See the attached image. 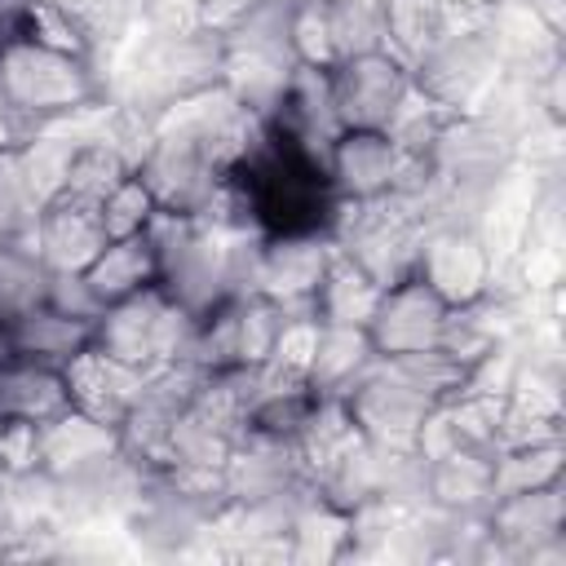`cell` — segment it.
<instances>
[{
  "mask_svg": "<svg viewBox=\"0 0 566 566\" xmlns=\"http://www.w3.org/2000/svg\"><path fill=\"white\" fill-rule=\"evenodd\" d=\"M102 97L106 84L93 57L53 49L35 35H13L0 44V111L18 124V133L97 111Z\"/></svg>",
  "mask_w": 566,
  "mask_h": 566,
  "instance_id": "6da1fadb",
  "label": "cell"
},
{
  "mask_svg": "<svg viewBox=\"0 0 566 566\" xmlns=\"http://www.w3.org/2000/svg\"><path fill=\"white\" fill-rule=\"evenodd\" d=\"M124 80H128V97L115 106L159 119L164 111H172L226 80V35L203 31V27L172 31V35L146 31Z\"/></svg>",
  "mask_w": 566,
  "mask_h": 566,
  "instance_id": "7a4b0ae2",
  "label": "cell"
},
{
  "mask_svg": "<svg viewBox=\"0 0 566 566\" xmlns=\"http://www.w3.org/2000/svg\"><path fill=\"white\" fill-rule=\"evenodd\" d=\"M195 314L181 310L159 283L137 292V296H124L115 305H106L93 323V345L137 371H155L164 363H177L186 358L190 349V336H195Z\"/></svg>",
  "mask_w": 566,
  "mask_h": 566,
  "instance_id": "3957f363",
  "label": "cell"
},
{
  "mask_svg": "<svg viewBox=\"0 0 566 566\" xmlns=\"http://www.w3.org/2000/svg\"><path fill=\"white\" fill-rule=\"evenodd\" d=\"M500 75H504V53L486 18H469L411 66V88L424 102H433L442 115H469L486 102Z\"/></svg>",
  "mask_w": 566,
  "mask_h": 566,
  "instance_id": "277c9868",
  "label": "cell"
},
{
  "mask_svg": "<svg viewBox=\"0 0 566 566\" xmlns=\"http://www.w3.org/2000/svg\"><path fill=\"white\" fill-rule=\"evenodd\" d=\"M420 234L424 226H416L407 212H398L389 199L380 203H358V208H340L336 226H332V243L358 265L367 270L380 287L416 274V252H420Z\"/></svg>",
  "mask_w": 566,
  "mask_h": 566,
  "instance_id": "5b68a950",
  "label": "cell"
},
{
  "mask_svg": "<svg viewBox=\"0 0 566 566\" xmlns=\"http://www.w3.org/2000/svg\"><path fill=\"white\" fill-rule=\"evenodd\" d=\"M332 106L340 128H389L411 97V66L389 49H363L327 66Z\"/></svg>",
  "mask_w": 566,
  "mask_h": 566,
  "instance_id": "8992f818",
  "label": "cell"
},
{
  "mask_svg": "<svg viewBox=\"0 0 566 566\" xmlns=\"http://www.w3.org/2000/svg\"><path fill=\"white\" fill-rule=\"evenodd\" d=\"M416 279H424L451 310H469L491 292L495 261L469 221H438L420 234Z\"/></svg>",
  "mask_w": 566,
  "mask_h": 566,
  "instance_id": "52a82bcc",
  "label": "cell"
},
{
  "mask_svg": "<svg viewBox=\"0 0 566 566\" xmlns=\"http://www.w3.org/2000/svg\"><path fill=\"white\" fill-rule=\"evenodd\" d=\"M451 323V305L416 274L380 287L376 310L367 318V340L376 349V358H402V354H420L442 345V332Z\"/></svg>",
  "mask_w": 566,
  "mask_h": 566,
  "instance_id": "ba28073f",
  "label": "cell"
},
{
  "mask_svg": "<svg viewBox=\"0 0 566 566\" xmlns=\"http://www.w3.org/2000/svg\"><path fill=\"white\" fill-rule=\"evenodd\" d=\"M455 190H486L517 164V142L491 124L486 115H447L429 155H424Z\"/></svg>",
  "mask_w": 566,
  "mask_h": 566,
  "instance_id": "9c48e42d",
  "label": "cell"
},
{
  "mask_svg": "<svg viewBox=\"0 0 566 566\" xmlns=\"http://www.w3.org/2000/svg\"><path fill=\"white\" fill-rule=\"evenodd\" d=\"M407 155L385 128H340L323 155V172L340 208L380 203L402 177Z\"/></svg>",
  "mask_w": 566,
  "mask_h": 566,
  "instance_id": "30bf717a",
  "label": "cell"
},
{
  "mask_svg": "<svg viewBox=\"0 0 566 566\" xmlns=\"http://www.w3.org/2000/svg\"><path fill=\"white\" fill-rule=\"evenodd\" d=\"M332 252L336 243L327 234H261L252 248L248 292H265L287 314H310V292Z\"/></svg>",
  "mask_w": 566,
  "mask_h": 566,
  "instance_id": "8fae6325",
  "label": "cell"
},
{
  "mask_svg": "<svg viewBox=\"0 0 566 566\" xmlns=\"http://www.w3.org/2000/svg\"><path fill=\"white\" fill-rule=\"evenodd\" d=\"M482 526H486V539H491L495 557L526 562L531 548L566 535V482L495 495L482 513Z\"/></svg>",
  "mask_w": 566,
  "mask_h": 566,
  "instance_id": "7c38bea8",
  "label": "cell"
},
{
  "mask_svg": "<svg viewBox=\"0 0 566 566\" xmlns=\"http://www.w3.org/2000/svg\"><path fill=\"white\" fill-rule=\"evenodd\" d=\"M340 402H345L358 438H367V442H411L416 429L424 424V416L438 407L424 394H416L402 376H394L380 358L363 380H354L340 394Z\"/></svg>",
  "mask_w": 566,
  "mask_h": 566,
  "instance_id": "4fadbf2b",
  "label": "cell"
},
{
  "mask_svg": "<svg viewBox=\"0 0 566 566\" xmlns=\"http://www.w3.org/2000/svg\"><path fill=\"white\" fill-rule=\"evenodd\" d=\"M27 234L53 274H84L88 261L106 248V226H102L97 203L62 195V190L35 208Z\"/></svg>",
  "mask_w": 566,
  "mask_h": 566,
  "instance_id": "5bb4252c",
  "label": "cell"
},
{
  "mask_svg": "<svg viewBox=\"0 0 566 566\" xmlns=\"http://www.w3.org/2000/svg\"><path fill=\"white\" fill-rule=\"evenodd\" d=\"M221 473H226L230 504H252V500H270V495H287V491L310 486V473L296 455V442L261 438L252 429H243L234 438Z\"/></svg>",
  "mask_w": 566,
  "mask_h": 566,
  "instance_id": "9a60e30c",
  "label": "cell"
},
{
  "mask_svg": "<svg viewBox=\"0 0 566 566\" xmlns=\"http://www.w3.org/2000/svg\"><path fill=\"white\" fill-rule=\"evenodd\" d=\"M66 371V394H71V407L102 420V424H115L133 411V402L142 398V385H146V371L102 354L97 345L80 349L71 363H62Z\"/></svg>",
  "mask_w": 566,
  "mask_h": 566,
  "instance_id": "2e32d148",
  "label": "cell"
},
{
  "mask_svg": "<svg viewBox=\"0 0 566 566\" xmlns=\"http://www.w3.org/2000/svg\"><path fill=\"white\" fill-rule=\"evenodd\" d=\"M265 124L279 128L283 137L301 142L305 150L327 155L332 137L340 133L336 106H332V80H327V71L296 62L292 75H287V84H283V93H279V102H274V111L265 115Z\"/></svg>",
  "mask_w": 566,
  "mask_h": 566,
  "instance_id": "e0dca14e",
  "label": "cell"
},
{
  "mask_svg": "<svg viewBox=\"0 0 566 566\" xmlns=\"http://www.w3.org/2000/svg\"><path fill=\"white\" fill-rule=\"evenodd\" d=\"M71 411L66 371L27 354H0V424H49Z\"/></svg>",
  "mask_w": 566,
  "mask_h": 566,
  "instance_id": "ac0fdd59",
  "label": "cell"
},
{
  "mask_svg": "<svg viewBox=\"0 0 566 566\" xmlns=\"http://www.w3.org/2000/svg\"><path fill=\"white\" fill-rule=\"evenodd\" d=\"M491 460L495 451L473 447V442H455L451 451L424 460V504L455 513V517H482L486 504L495 500Z\"/></svg>",
  "mask_w": 566,
  "mask_h": 566,
  "instance_id": "d6986e66",
  "label": "cell"
},
{
  "mask_svg": "<svg viewBox=\"0 0 566 566\" xmlns=\"http://www.w3.org/2000/svg\"><path fill=\"white\" fill-rule=\"evenodd\" d=\"M111 455H119V429L102 424V420H93L75 407L35 429V469H44L53 478L97 469Z\"/></svg>",
  "mask_w": 566,
  "mask_h": 566,
  "instance_id": "ffe728a7",
  "label": "cell"
},
{
  "mask_svg": "<svg viewBox=\"0 0 566 566\" xmlns=\"http://www.w3.org/2000/svg\"><path fill=\"white\" fill-rule=\"evenodd\" d=\"M376 13H380V49H389L407 66H416L442 35L469 22V13L451 9L447 0H380Z\"/></svg>",
  "mask_w": 566,
  "mask_h": 566,
  "instance_id": "44dd1931",
  "label": "cell"
},
{
  "mask_svg": "<svg viewBox=\"0 0 566 566\" xmlns=\"http://www.w3.org/2000/svg\"><path fill=\"white\" fill-rule=\"evenodd\" d=\"M88 292L97 305H115L124 296H137L159 283V248L150 234H128V239H106V248L88 261L84 270Z\"/></svg>",
  "mask_w": 566,
  "mask_h": 566,
  "instance_id": "7402d4cb",
  "label": "cell"
},
{
  "mask_svg": "<svg viewBox=\"0 0 566 566\" xmlns=\"http://www.w3.org/2000/svg\"><path fill=\"white\" fill-rule=\"evenodd\" d=\"M376 367V349L367 340L363 327H336V323H318L314 332V349L305 358V380L323 394V398H340L354 380H363Z\"/></svg>",
  "mask_w": 566,
  "mask_h": 566,
  "instance_id": "603a6c76",
  "label": "cell"
},
{
  "mask_svg": "<svg viewBox=\"0 0 566 566\" xmlns=\"http://www.w3.org/2000/svg\"><path fill=\"white\" fill-rule=\"evenodd\" d=\"M376 296H380V283L336 248L327 270L318 274L314 292H310V318L314 323H336V327H367V318L376 310Z\"/></svg>",
  "mask_w": 566,
  "mask_h": 566,
  "instance_id": "cb8c5ba5",
  "label": "cell"
},
{
  "mask_svg": "<svg viewBox=\"0 0 566 566\" xmlns=\"http://www.w3.org/2000/svg\"><path fill=\"white\" fill-rule=\"evenodd\" d=\"M124 177H133V155H128L111 133H106V119H102V133L84 137V142L71 150L62 195H75V199L102 203V199H106Z\"/></svg>",
  "mask_w": 566,
  "mask_h": 566,
  "instance_id": "d4e9b609",
  "label": "cell"
},
{
  "mask_svg": "<svg viewBox=\"0 0 566 566\" xmlns=\"http://www.w3.org/2000/svg\"><path fill=\"white\" fill-rule=\"evenodd\" d=\"M53 270L35 252L31 234H13L0 243V323L18 318L31 305H44Z\"/></svg>",
  "mask_w": 566,
  "mask_h": 566,
  "instance_id": "484cf974",
  "label": "cell"
},
{
  "mask_svg": "<svg viewBox=\"0 0 566 566\" xmlns=\"http://www.w3.org/2000/svg\"><path fill=\"white\" fill-rule=\"evenodd\" d=\"M562 478H566V447H562V438H539V442L504 447L491 460V486H495V495L548 486V482H562Z\"/></svg>",
  "mask_w": 566,
  "mask_h": 566,
  "instance_id": "4316f807",
  "label": "cell"
},
{
  "mask_svg": "<svg viewBox=\"0 0 566 566\" xmlns=\"http://www.w3.org/2000/svg\"><path fill=\"white\" fill-rule=\"evenodd\" d=\"M97 212H102L106 239H128V234H146L159 208H155L150 190L137 181V172H133V177H124V181L97 203Z\"/></svg>",
  "mask_w": 566,
  "mask_h": 566,
  "instance_id": "83f0119b",
  "label": "cell"
},
{
  "mask_svg": "<svg viewBox=\"0 0 566 566\" xmlns=\"http://www.w3.org/2000/svg\"><path fill=\"white\" fill-rule=\"evenodd\" d=\"M35 217V203L22 186V168H18V142L0 146V243L13 234H27Z\"/></svg>",
  "mask_w": 566,
  "mask_h": 566,
  "instance_id": "f1b7e54d",
  "label": "cell"
},
{
  "mask_svg": "<svg viewBox=\"0 0 566 566\" xmlns=\"http://www.w3.org/2000/svg\"><path fill=\"white\" fill-rule=\"evenodd\" d=\"M199 0H137V27L150 35H172L199 27Z\"/></svg>",
  "mask_w": 566,
  "mask_h": 566,
  "instance_id": "f546056e",
  "label": "cell"
},
{
  "mask_svg": "<svg viewBox=\"0 0 566 566\" xmlns=\"http://www.w3.org/2000/svg\"><path fill=\"white\" fill-rule=\"evenodd\" d=\"M44 301L57 305L62 314H75V318H88V323H97V314H102V305H97V296L88 292L84 274H53Z\"/></svg>",
  "mask_w": 566,
  "mask_h": 566,
  "instance_id": "4dcf8cb0",
  "label": "cell"
},
{
  "mask_svg": "<svg viewBox=\"0 0 566 566\" xmlns=\"http://www.w3.org/2000/svg\"><path fill=\"white\" fill-rule=\"evenodd\" d=\"M265 0H199V27L203 31H217V35H234Z\"/></svg>",
  "mask_w": 566,
  "mask_h": 566,
  "instance_id": "1f68e13d",
  "label": "cell"
},
{
  "mask_svg": "<svg viewBox=\"0 0 566 566\" xmlns=\"http://www.w3.org/2000/svg\"><path fill=\"white\" fill-rule=\"evenodd\" d=\"M9 544H13V522H9V509L0 495V557H9Z\"/></svg>",
  "mask_w": 566,
  "mask_h": 566,
  "instance_id": "d6a6232c",
  "label": "cell"
}]
</instances>
